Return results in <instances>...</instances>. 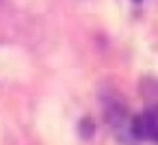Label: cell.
<instances>
[{
  "label": "cell",
  "instance_id": "6da1fadb",
  "mask_svg": "<svg viewBox=\"0 0 158 145\" xmlns=\"http://www.w3.org/2000/svg\"><path fill=\"white\" fill-rule=\"evenodd\" d=\"M102 108H104V121L108 123L113 136L121 143V145H134L136 139L132 134V113L126 104V100L119 95L117 89L106 87L102 89Z\"/></svg>",
  "mask_w": 158,
  "mask_h": 145
},
{
  "label": "cell",
  "instance_id": "3957f363",
  "mask_svg": "<svg viewBox=\"0 0 158 145\" xmlns=\"http://www.w3.org/2000/svg\"><path fill=\"white\" fill-rule=\"evenodd\" d=\"M78 132L82 139H91L95 134V126H93V119L91 117H82L80 123H78Z\"/></svg>",
  "mask_w": 158,
  "mask_h": 145
},
{
  "label": "cell",
  "instance_id": "7a4b0ae2",
  "mask_svg": "<svg viewBox=\"0 0 158 145\" xmlns=\"http://www.w3.org/2000/svg\"><path fill=\"white\" fill-rule=\"evenodd\" d=\"M139 89L145 102V110L132 117V134L136 141L158 143V78L143 76Z\"/></svg>",
  "mask_w": 158,
  "mask_h": 145
}]
</instances>
